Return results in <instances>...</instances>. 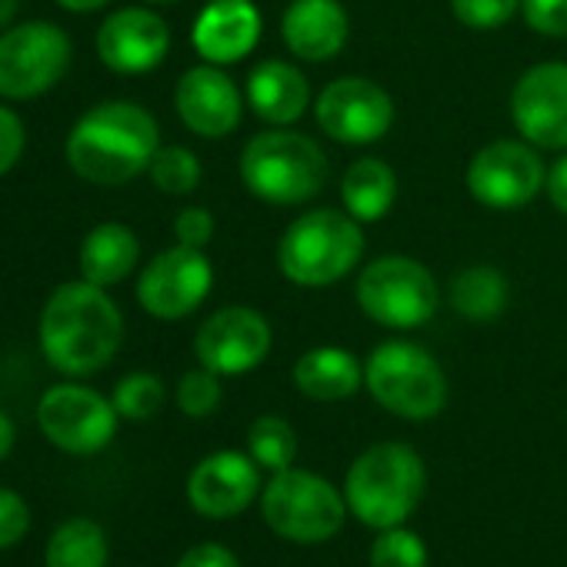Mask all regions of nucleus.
Returning <instances> with one entry per match:
<instances>
[{
	"label": "nucleus",
	"instance_id": "obj_30",
	"mask_svg": "<svg viewBox=\"0 0 567 567\" xmlns=\"http://www.w3.org/2000/svg\"><path fill=\"white\" fill-rule=\"evenodd\" d=\"M371 567H427L424 540L408 527H388L371 547Z\"/></svg>",
	"mask_w": 567,
	"mask_h": 567
},
{
	"label": "nucleus",
	"instance_id": "obj_19",
	"mask_svg": "<svg viewBox=\"0 0 567 567\" xmlns=\"http://www.w3.org/2000/svg\"><path fill=\"white\" fill-rule=\"evenodd\" d=\"M280 38L298 61H334L351 38V18L341 0H291L280 18Z\"/></svg>",
	"mask_w": 567,
	"mask_h": 567
},
{
	"label": "nucleus",
	"instance_id": "obj_2",
	"mask_svg": "<svg viewBox=\"0 0 567 567\" xmlns=\"http://www.w3.org/2000/svg\"><path fill=\"white\" fill-rule=\"evenodd\" d=\"M161 131L151 111L131 101H107L87 111L68 137V164L91 184H127L151 167Z\"/></svg>",
	"mask_w": 567,
	"mask_h": 567
},
{
	"label": "nucleus",
	"instance_id": "obj_9",
	"mask_svg": "<svg viewBox=\"0 0 567 567\" xmlns=\"http://www.w3.org/2000/svg\"><path fill=\"white\" fill-rule=\"evenodd\" d=\"M71 68V41L51 21H31L0 34V97L31 101L51 91Z\"/></svg>",
	"mask_w": 567,
	"mask_h": 567
},
{
	"label": "nucleus",
	"instance_id": "obj_40",
	"mask_svg": "<svg viewBox=\"0 0 567 567\" xmlns=\"http://www.w3.org/2000/svg\"><path fill=\"white\" fill-rule=\"evenodd\" d=\"M64 11H74V14H91V11H101L111 0H58Z\"/></svg>",
	"mask_w": 567,
	"mask_h": 567
},
{
	"label": "nucleus",
	"instance_id": "obj_41",
	"mask_svg": "<svg viewBox=\"0 0 567 567\" xmlns=\"http://www.w3.org/2000/svg\"><path fill=\"white\" fill-rule=\"evenodd\" d=\"M18 11V0H0V28H4Z\"/></svg>",
	"mask_w": 567,
	"mask_h": 567
},
{
	"label": "nucleus",
	"instance_id": "obj_34",
	"mask_svg": "<svg viewBox=\"0 0 567 567\" xmlns=\"http://www.w3.org/2000/svg\"><path fill=\"white\" fill-rule=\"evenodd\" d=\"M31 527V507L18 491L0 487V550L14 547Z\"/></svg>",
	"mask_w": 567,
	"mask_h": 567
},
{
	"label": "nucleus",
	"instance_id": "obj_14",
	"mask_svg": "<svg viewBox=\"0 0 567 567\" xmlns=\"http://www.w3.org/2000/svg\"><path fill=\"white\" fill-rule=\"evenodd\" d=\"M270 321L260 311L240 305L214 311L194 334V354L200 368L220 378H237L260 368L264 358L270 354Z\"/></svg>",
	"mask_w": 567,
	"mask_h": 567
},
{
	"label": "nucleus",
	"instance_id": "obj_4",
	"mask_svg": "<svg viewBox=\"0 0 567 567\" xmlns=\"http://www.w3.org/2000/svg\"><path fill=\"white\" fill-rule=\"evenodd\" d=\"M240 181L264 204H308L328 184V157L315 137L274 127L254 134L240 151Z\"/></svg>",
	"mask_w": 567,
	"mask_h": 567
},
{
	"label": "nucleus",
	"instance_id": "obj_36",
	"mask_svg": "<svg viewBox=\"0 0 567 567\" xmlns=\"http://www.w3.org/2000/svg\"><path fill=\"white\" fill-rule=\"evenodd\" d=\"M24 154V124L21 117L0 104V174H8Z\"/></svg>",
	"mask_w": 567,
	"mask_h": 567
},
{
	"label": "nucleus",
	"instance_id": "obj_16",
	"mask_svg": "<svg viewBox=\"0 0 567 567\" xmlns=\"http://www.w3.org/2000/svg\"><path fill=\"white\" fill-rule=\"evenodd\" d=\"M174 107L187 131L207 141H220L237 131L244 114V94L217 64L204 61L181 74Z\"/></svg>",
	"mask_w": 567,
	"mask_h": 567
},
{
	"label": "nucleus",
	"instance_id": "obj_33",
	"mask_svg": "<svg viewBox=\"0 0 567 567\" xmlns=\"http://www.w3.org/2000/svg\"><path fill=\"white\" fill-rule=\"evenodd\" d=\"M520 14L530 31L544 38H567V0H520Z\"/></svg>",
	"mask_w": 567,
	"mask_h": 567
},
{
	"label": "nucleus",
	"instance_id": "obj_15",
	"mask_svg": "<svg viewBox=\"0 0 567 567\" xmlns=\"http://www.w3.org/2000/svg\"><path fill=\"white\" fill-rule=\"evenodd\" d=\"M511 121L537 151H567V64L527 68L511 91Z\"/></svg>",
	"mask_w": 567,
	"mask_h": 567
},
{
	"label": "nucleus",
	"instance_id": "obj_6",
	"mask_svg": "<svg viewBox=\"0 0 567 567\" xmlns=\"http://www.w3.org/2000/svg\"><path fill=\"white\" fill-rule=\"evenodd\" d=\"M371 398L408 421L437 417L447 404V378L431 351L414 341H384L364 361Z\"/></svg>",
	"mask_w": 567,
	"mask_h": 567
},
{
	"label": "nucleus",
	"instance_id": "obj_23",
	"mask_svg": "<svg viewBox=\"0 0 567 567\" xmlns=\"http://www.w3.org/2000/svg\"><path fill=\"white\" fill-rule=\"evenodd\" d=\"M141 257V240L124 224H97L81 244V274L97 288L121 284Z\"/></svg>",
	"mask_w": 567,
	"mask_h": 567
},
{
	"label": "nucleus",
	"instance_id": "obj_13",
	"mask_svg": "<svg viewBox=\"0 0 567 567\" xmlns=\"http://www.w3.org/2000/svg\"><path fill=\"white\" fill-rule=\"evenodd\" d=\"M214 267L197 247H167L161 250L137 280V301L157 321H181L194 315L210 295Z\"/></svg>",
	"mask_w": 567,
	"mask_h": 567
},
{
	"label": "nucleus",
	"instance_id": "obj_1",
	"mask_svg": "<svg viewBox=\"0 0 567 567\" xmlns=\"http://www.w3.org/2000/svg\"><path fill=\"white\" fill-rule=\"evenodd\" d=\"M38 338L51 368L84 378L114 361L124 341V318L104 288L91 280H71L48 298Z\"/></svg>",
	"mask_w": 567,
	"mask_h": 567
},
{
	"label": "nucleus",
	"instance_id": "obj_32",
	"mask_svg": "<svg viewBox=\"0 0 567 567\" xmlns=\"http://www.w3.org/2000/svg\"><path fill=\"white\" fill-rule=\"evenodd\" d=\"M451 11L471 31H497L520 11V0H451Z\"/></svg>",
	"mask_w": 567,
	"mask_h": 567
},
{
	"label": "nucleus",
	"instance_id": "obj_42",
	"mask_svg": "<svg viewBox=\"0 0 567 567\" xmlns=\"http://www.w3.org/2000/svg\"><path fill=\"white\" fill-rule=\"evenodd\" d=\"M147 4H164L167 8V4H177V0H147Z\"/></svg>",
	"mask_w": 567,
	"mask_h": 567
},
{
	"label": "nucleus",
	"instance_id": "obj_8",
	"mask_svg": "<svg viewBox=\"0 0 567 567\" xmlns=\"http://www.w3.org/2000/svg\"><path fill=\"white\" fill-rule=\"evenodd\" d=\"M260 511L274 534L298 544H318L341 530L348 501L324 477L284 467L274 471L270 484L260 491Z\"/></svg>",
	"mask_w": 567,
	"mask_h": 567
},
{
	"label": "nucleus",
	"instance_id": "obj_28",
	"mask_svg": "<svg viewBox=\"0 0 567 567\" xmlns=\"http://www.w3.org/2000/svg\"><path fill=\"white\" fill-rule=\"evenodd\" d=\"M147 171H151L154 187L161 194H171V197H187L200 184V161H197L194 151H187L181 144L157 147V154H154Z\"/></svg>",
	"mask_w": 567,
	"mask_h": 567
},
{
	"label": "nucleus",
	"instance_id": "obj_26",
	"mask_svg": "<svg viewBox=\"0 0 567 567\" xmlns=\"http://www.w3.org/2000/svg\"><path fill=\"white\" fill-rule=\"evenodd\" d=\"M44 567H107V534L91 517L64 520L44 550Z\"/></svg>",
	"mask_w": 567,
	"mask_h": 567
},
{
	"label": "nucleus",
	"instance_id": "obj_12",
	"mask_svg": "<svg viewBox=\"0 0 567 567\" xmlns=\"http://www.w3.org/2000/svg\"><path fill=\"white\" fill-rule=\"evenodd\" d=\"M315 121L334 144L368 147L394 127V101L371 78H338L318 94Z\"/></svg>",
	"mask_w": 567,
	"mask_h": 567
},
{
	"label": "nucleus",
	"instance_id": "obj_24",
	"mask_svg": "<svg viewBox=\"0 0 567 567\" xmlns=\"http://www.w3.org/2000/svg\"><path fill=\"white\" fill-rule=\"evenodd\" d=\"M394 200H398V174H394V167L388 161L361 157L344 171V177H341V204L354 220L374 224V220L388 217Z\"/></svg>",
	"mask_w": 567,
	"mask_h": 567
},
{
	"label": "nucleus",
	"instance_id": "obj_25",
	"mask_svg": "<svg viewBox=\"0 0 567 567\" xmlns=\"http://www.w3.org/2000/svg\"><path fill=\"white\" fill-rule=\"evenodd\" d=\"M451 308L474 321H494L504 315L507 308V280L497 267L491 264H471L464 267L454 280H451Z\"/></svg>",
	"mask_w": 567,
	"mask_h": 567
},
{
	"label": "nucleus",
	"instance_id": "obj_37",
	"mask_svg": "<svg viewBox=\"0 0 567 567\" xmlns=\"http://www.w3.org/2000/svg\"><path fill=\"white\" fill-rule=\"evenodd\" d=\"M177 567H240V564L224 544H197L177 560Z\"/></svg>",
	"mask_w": 567,
	"mask_h": 567
},
{
	"label": "nucleus",
	"instance_id": "obj_22",
	"mask_svg": "<svg viewBox=\"0 0 567 567\" xmlns=\"http://www.w3.org/2000/svg\"><path fill=\"white\" fill-rule=\"evenodd\" d=\"M291 378L305 398L334 404V401H348L351 394H358V388L364 384V364L351 351L328 344V348L305 351Z\"/></svg>",
	"mask_w": 567,
	"mask_h": 567
},
{
	"label": "nucleus",
	"instance_id": "obj_10",
	"mask_svg": "<svg viewBox=\"0 0 567 567\" xmlns=\"http://www.w3.org/2000/svg\"><path fill=\"white\" fill-rule=\"evenodd\" d=\"M547 164L527 141H491L467 164V190L491 210H517L544 190Z\"/></svg>",
	"mask_w": 567,
	"mask_h": 567
},
{
	"label": "nucleus",
	"instance_id": "obj_11",
	"mask_svg": "<svg viewBox=\"0 0 567 567\" xmlns=\"http://www.w3.org/2000/svg\"><path fill=\"white\" fill-rule=\"evenodd\" d=\"M117 408L84 384H58L38 404L44 437L68 454H97L117 434Z\"/></svg>",
	"mask_w": 567,
	"mask_h": 567
},
{
	"label": "nucleus",
	"instance_id": "obj_29",
	"mask_svg": "<svg viewBox=\"0 0 567 567\" xmlns=\"http://www.w3.org/2000/svg\"><path fill=\"white\" fill-rule=\"evenodd\" d=\"M164 398H167V391H164L161 378L147 374V371H134L114 388V408L127 421H151L164 408Z\"/></svg>",
	"mask_w": 567,
	"mask_h": 567
},
{
	"label": "nucleus",
	"instance_id": "obj_21",
	"mask_svg": "<svg viewBox=\"0 0 567 567\" xmlns=\"http://www.w3.org/2000/svg\"><path fill=\"white\" fill-rule=\"evenodd\" d=\"M247 107L270 127H291L311 107V84L308 78L288 61H260L247 74L244 87Z\"/></svg>",
	"mask_w": 567,
	"mask_h": 567
},
{
	"label": "nucleus",
	"instance_id": "obj_35",
	"mask_svg": "<svg viewBox=\"0 0 567 567\" xmlns=\"http://www.w3.org/2000/svg\"><path fill=\"white\" fill-rule=\"evenodd\" d=\"M174 237L184 247L204 250L210 244V237H214V217H210V210L207 207H184L177 214V220H174Z\"/></svg>",
	"mask_w": 567,
	"mask_h": 567
},
{
	"label": "nucleus",
	"instance_id": "obj_39",
	"mask_svg": "<svg viewBox=\"0 0 567 567\" xmlns=\"http://www.w3.org/2000/svg\"><path fill=\"white\" fill-rule=\"evenodd\" d=\"M11 447H14V424L4 411H0V461L11 454Z\"/></svg>",
	"mask_w": 567,
	"mask_h": 567
},
{
	"label": "nucleus",
	"instance_id": "obj_5",
	"mask_svg": "<svg viewBox=\"0 0 567 567\" xmlns=\"http://www.w3.org/2000/svg\"><path fill=\"white\" fill-rule=\"evenodd\" d=\"M424 494V461L414 447L388 441L368 447L348 471L344 501L351 514L374 527L388 530L404 524Z\"/></svg>",
	"mask_w": 567,
	"mask_h": 567
},
{
	"label": "nucleus",
	"instance_id": "obj_38",
	"mask_svg": "<svg viewBox=\"0 0 567 567\" xmlns=\"http://www.w3.org/2000/svg\"><path fill=\"white\" fill-rule=\"evenodd\" d=\"M544 194H547V200L554 204V210L567 217V154H560V157L547 167Z\"/></svg>",
	"mask_w": 567,
	"mask_h": 567
},
{
	"label": "nucleus",
	"instance_id": "obj_27",
	"mask_svg": "<svg viewBox=\"0 0 567 567\" xmlns=\"http://www.w3.org/2000/svg\"><path fill=\"white\" fill-rule=\"evenodd\" d=\"M247 454L257 461V467H267V471L295 467L298 434H295V427L284 421V417L264 414L247 431Z\"/></svg>",
	"mask_w": 567,
	"mask_h": 567
},
{
	"label": "nucleus",
	"instance_id": "obj_3",
	"mask_svg": "<svg viewBox=\"0 0 567 567\" xmlns=\"http://www.w3.org/2000/svg\"><path fill=\"white\" fill-rule=\"evenodd\" d=\"M364 254V230L348 210L318 207L288 224L277 240V267L298 288H331Z\"/></svg>",
	"mask_w": 567,
	"mask_h": 567
},
{
	"label": "nucleus",
	"instance_id": "obj_20",
	"mask_svg": "<svg viewBox=\"0 0 567 567\" xmlns=\"http://www.w3.org/2000/svg\"><path fill=\"white\" fill-rule=\"evenodd\" d=\"M260 28L264 21L254 0H210L194 21L190 41L207 64L224 68L244 61L257 48Z\"/></svg>",
	"mask_w": 567,
	"mask_h": 567
},
{
	"label": "nucleus",
	"instance_id": "obj_17",
	"mask_svg": "<svg viewBox=\"0 0 567 567\" xmlns=\"http://www.w3.org/2000/svg\"><path fill=\"white\" fill-rule=\"evenodd\" d=\"M171 51V28L147 8L114 11L97 31V54L117 74H147Z\"/></svg>",
	"mask_w": 567,
	"mask_h": 567
},
{
	"label": "nucleus",
	"instance_id": "obj_18",
	"mask_svg": "<svg viewBox=\"0 0 567 567\" xmlns=\"http://www.w3.org/2000/svg\"><path fill=\"white\" fill-rule=\"evenodd\" d=\"M260 491V471L250 454L217 451L204 457L187 481L190 507L204 517H234Z\"/></svg>",
	"mask_w": 567,
	"mask_h": 567
},
{
	"label": "nucleus",
	"instance_id": "obj_31",
	"mask_svg": "<svg viewBox=\"0 0 567 567\" xmlns=\"http://www.w3.org/2000/svg\"><path fill=\"white\" fill-rule=\"evenodd\" d=\"M220 374L207 371V368H197V371H187L177 384V408L187 414V417H207L217 411L220 404Z\"/></svg>",
	"mask_w": 567,
	"mask_h": 567
},
{
	"label": "nucleus",
	"instance_id": "obj_7",
	"mask_svg": "<svg viewBox=\"0 0 567 567\" xmlns=\"http://www.w3.org/2000/svg\"><path fill=\"white\" fill-rule=\"evenodd\" d=\"M361 311L391 331H414L424 328L441 305V291L434 274L404 254H384L371 260L354 284Z\"/></svg>",
	"mask_w": 567,
	"mask_h": 567
}]
</instances>
